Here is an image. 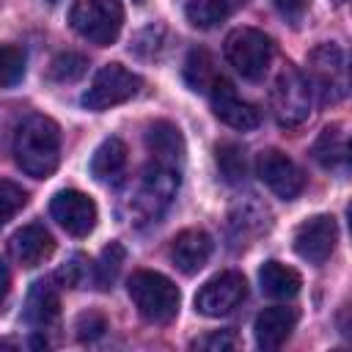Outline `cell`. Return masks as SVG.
<instances>
[{
  "instance_id": "23",
  "label": "cell",
  "mask_w": 352,
  "mask_h": 352,
  "mask_svg": "<svg viewBox=\"0 0 352 352\" xmlns=\"http://www.w3.org/2000/svg\"><path fill=\"white\" fill-rule=\"evenodd\" d=\"M214 80H217V72H214L212 55L206 50H192L184 60V82L198 94H206Z\"/></svg>"
},
{
  "instance_id": "31",
  "label": "cell",
  "mask_w": 352,
  "mask_h": 352,
  "mask_svg": "<svg viewBox=\"0 0 352 352\" xmlns=\"http://www.w3.org/2000/svg\"><path fill=\"white\" fill-rule=\"evenodd\" d=\"M192 346H195V349H212V352L234 349V346H236V336H234L231 330H217V333H212V336H206V338L192 341Z\"/></svg>"
},
{
  "instance_id": "1",
  "label": "cell",
  "mask_w": 352,
  "mask_h": 352,
  "mask_svg": "<svg viewBox=\"0 0 352 352\" xmlns=\"http://www.w3.org/2000/svg\"><path fill=\"white\" fill-rule=\"evenodd\" d=\"M14 160L33 179L52 176L60 162L58 124L47 116H28L14 135Z\"/></svg>"
},
{
  "instance_id": "16",
  "label": "cell",
  "mask_w": 352,
  "mask_h": 352,
  "mask_svg": "<svg viewBox=\"0 0 352 352\" xmlns=\"http://www.w3.org/2000/svg\"><path fill=\"white\" fill-rule=\"evenodd\" d=\"M212 256V236L201 228H187L182 234L173 236V245H170V261L176 264L179 272L184 275H192L198 272Z\"/></svg>"
},
{
  "instance_id": "26",
  "label": "cell",
  "mask_w": 352,
  "mask_h": 352,
  "mask_svg": "<svg viewBox=\"0 0 352 352\" xmlns=\"http://www.w3.org/2000/svg\"><path fill=\"white\" fill-rule=\"evenodd\" d=\"M25 77V50L16 44H0V85L14 88Z\"/></svg>"
},
{
  "instance_id": "2",
  "label": "cell",
  "mask_w": 352,
  "mask_h": 352,
  "mask_svg": "<svg viewBox=\"0 0 352 352\" xmlns=\"http://www.w3.org/2000/svg\"><path fill=\"white\" fill-rule=\"evenodd\" d=\"M176 190H179V168L151 162L143 170V176L138 179L132 195L126 198L129 217L135 223L160 220L165 214V209L170 206V201L176 198Z\"/></svg>"
},
{
  "instance_id": "9",
  "label": "cell",
  "mask_w": 352,
  "mask_h": 352,
  "mask_svg": "<svg viewBox=\"0 0 352 352\" xmlns=\"http://www.w3.org/2000/svg\"><path fill=\"white\" fill-rule=\"evenodd\" d=\"M245 297H248L245 275L236 272V270H226V272H217L214 278H209L198 289V294H195V311L204 314V316H226Z\"/></svg>"
},
{
  "instance_id": "12",
  "label": "cell",
  "mask_w": 352,
  "mask_h": 352,
  "mask_svg": "<svg viewBox=\"0 0 352 352\" xmlns=\"http://www.w3.org/2000/svg\"><path fill=\"white\" fill-rule=\"evenodd\" d=\"M338 226L333 214H316L297 226L294 231V250L308 264H324L336 248Z\"/></svg>"
},
{
  "instance_id": "33",
  "label": "cell",
  "mask_w": 352,
  "mask_h": 352,
  "mask_svg": "<svg viewBox=\"0 0 352 352\" xmlns=\"http://www.w3.org/2000/svg\"><path fill=\"white\" fill-rule=\"evenodd\" d=\"M8 286H11V272H8L6 261L0 258V302H3V300H6V294H8Z\"/></svg>"
},
{
  "instance_id": "35",
  "label": "cell",
  "mask_w": 352,
  "mask_h": 352,
  "mask_svg": "<svg viewBox=\"0 0 352 352\" xmlns=\"http://www.w3.org/2000/svg\"><path fill=\"white\" fill-rule=\"evenodd\" d=\"M338 3H341V0H338Z\"/></svg>"
},
{
  "instance_id": "8",
  "label": "cell",
  "mask_w": 352,
  "mask_h": 352,
  "mask_svg": "<svg viewBox=\"0 0 352 352\" xmlns=\"http://www.w3.org/2000/svg\"><path fill=\"white\" fill-rule=\"evenodd\" d=\"M272 116L280 126H300L311 113V88L300 69L286 66L272 85Z\"/></svg>"
},
{
  "instance_id": "22",
  "label": "cell",
  "mask_w": 352,
  "mask_h": 352,
  "mask_svg": "<svg viewBox=\"0 0 352 352\" xmlns=\"http://www.w3.org/2000/svg\"><path fill=\"white\" fill-rule=\"evenodd\" d=\"M239 0H184V14L190 19V25L209 30L214 25H220L236 6Z\"/></svg>"
},
{
  "instance_id": "18",
  "label": "cell",
  "mask_w": 352,
  "mask_h": 352,
  "mask_svg": "<svg viewBox=\"0 0 352 352\" xmlns=\"http://www.w3.org/2000/svg\"><path fill=\"white\" fill-rule=\"evenodd\" d=\"M60 314V300H58V292L52 289V283L47 280H36L28 292V300H25V322L33 324L36 330H44L50 327Z\"/></svg>"
},
{
  "instance_id": "4",
  "label": "cell",
  "mask_w": 352,
  "mask_h": 352,
  "mask_svg": "<svg viewBox=\"0 0 352 352\" xmlns=\"http://www.w3.org/2000/svg\"><path fill=\"white\" fill-rule=\"evenodd\" d=\"M311 96L319 99V104H338L346 91V55L336 44H319L308 55V72H305Z\"/></svg>"
},
{
  "instance_id": "21",
  "label": "cell",
  "mask_w": 352,
  "mask_h": 352,
  "mask_svg": "<svg viewBox=\"0 0 352 352\" xmlns=\"http://www.w3.org/2000/svg\"><path fill=\"white\" fill-rule=\"evenodd\" d=\"M311 157L327 170L344 168L346 165V132L338 124L324 126L319 132V138L314 140V146H311Z\"/></svg>"
},
{
  "instance_id": "14",
  "label": "cell",
  "mask_w": 352,
  "mask_h": 352,
  "mask_svg": "<svg viewBox=\"0 0 352 352\" xmlns=\"http://www.w3.org/2000/svg\"><path fill=\"white\" fill-rule=\"evenodd\" d=\"M8 250L22 267H38L55 253V239L41 223H28L8 239Z\"/></svg>"
},
{
  "instance_id": "13",
  "label": "cell",
  "mask_w": 352,
  "mask_h": 352,
  "mask_svg": "<svg viewBox=\"0 0 352 352\" xmlns=\"http://www.w3.org/2000/svg\"><path fill=\"white\" fill-rule=\"evenodd\" d=\"M206 94H209V102H212L214 116H217L223 124H228V126H234V129H242V132L258 126L261 110H258L256 104L245 102V99L236 94V88H234L231 80L217 77V80L209 85Z\"/></svg>"
},
{
  "instance_id": "3",
  "label": "cell",
  "mask_w": 352,
  "mask_h": 352,
  "mask_svg": "<svg viewBox=\"0 0 352 352\" xmlns=\"http://www.w3.org/2000/svg\"><path fill=\"white\" fill-rule=\"evenodd\" d=\"M126 292L138 308V314L154 324H168L179 311V289L170 278L154 270H138L126 280Z\"/></svg>"
},
{
  "instance_id": "30",
  "label": "cell",
  "mask_w": 352,
  "mask_h": 352,
  "mask_svg": "<svg viewBox=\"0 0 352 352\" xmlns=\"http://www.w3.org/2000/svg\"><path fill=\"white\" fill-rule=\"evenodd\" d=\"M107 330V322H104V316L102 314H96V311H88V314H80V319H77V336L85 341H94V338H99L102 333Z\"/></svg>"
},
{
  "instance_id": "17",
  "label": "cell",
  "mask_w": 352,
  "mask_h": 352,
  "mask_svg": "<svg viewBox=\"0 0 352 352\" xmlns=\"http://www.w3.org/2000/svg\"><path fill=\"white\" fill-rule=\"evenodd\" d=\"M146 148L151 154V162L179 168L184 160V138L176 124L170 121H154L146 129Z\"/></svg>"
},
{
  "instance_id": "20",
  "label": "cell",
  "mask_w": 352,
  "mask_h": 352,
  "mask_svg": "<svg viewBox=\"0 0 352 352\" xmlns=\"http://www.w3.org/2000/svg\"><path fill=\"white\" fill-rule=\"evenodd\" d=\"M126 168V146L121 138H107L91 157V173L99 182H118Z\"/></svg>"
},
{
  "instance_id": "7",
  "label": "cell",
  "mask_w": 352,
  "mask_h": 352,
  "mask_svg": "<svg viewBox=\"0 0 352 352\" xmlns=\"http://www.w3.org/2000/svg\"><path fill=\"white\" fill-rule=\"evenodd\" d=\"M140 85H143V80L135 72L124 69L121 63H107L94 74L88 91L82 94V107H88L94 113L110 110V107L132 99L140 91Z\"/></svg>"
},
{
  "instance_id": "24",
  "label": "cell",
  "mask_w": 352,
  "mask_h": 352,
  "mask_svg": "<svg viewBox=\"0 0 352 352\" xmlns=\"http://www.w3.org/2000/svg\"><path fill=\"white\" fill-rule=\"evenodd\" d=\"M124 258H126V250H124L121 242H110V245L102 250L99 261L94 264V283H96V289H110V286L116 283Z\"/></svg>"
},
{
  "instance_id": "11",
  "label": "cell",
  "mask_w": 352,
  "mask_h": 352,
  "mask_svg": "<svg viewBox=\"0 0 352 352\" xmlns=\"http://www.w3.org/2000/svg\"><path fill=\"white\" fill-rule=\"evenodd\" d=\"M50 212L58 220V226L63 231H69L72 236H88L96 226V204L91 195L80 192V190H60L52 195L50 201Z\"/></svg>"
},
{
  "instance_id": "27",
  "label": "cell",
  "mask_w": 352,
  "mask_h": 352,
  "mask_svg": "<svg viewBox=\"0 0 352 352\" xmlns=\"http://www.w3.org/2000/svg\"><path fill=\"white\" fill-rule=\"evenodd\" d=\"M88 69V58L80 55V52H60L52 58L50 63V80L55 82H74L85 74Z\"/></svg>"
},
{
  "instance_id": "19",
  "label": "cell",
  "mask_w": 352,
  "mask_h": 352,
  "mask_svg": "<svg viewBox=\"0 0 352 352\" xmlns=\"http://www.w3.org/2000/svg\"><path fill=\"white\" fill-rule=\"evenodd\" d=\"M258 283H261V292L272 300H292L302 286L300 272L280 261H267L258 270Z\"/></svg>"
},
{
  "instance_id": "29",
  "label": "cell",
  "mask_w": 352,
  "mask_h": 352,
  "mask_svg": "<svg viewBox=\"0 0 352 352\" xmlns=\"http://www.w3.org/2000/svg\"><path fill=\"white\" fill-rule=\"evenodd\" d=\"M63 286H72V289H80L88 278H94V264L85 258V256H72L60 270H58V275H55Z\"/></svg>"
},
{
  "instance_id": "25",
  "label": "cell",
  "mask_w": 352,
  "mask_h": 352,
  "mask_svg": "<svg viewBox=\"0 0 352 352\" xmlns=\"http://www.w3.org/2000/svg\"><path fill=\"white\" fill-rule=\"evenodd\" d=\"M214 162H217L220 176H223L228 184H236V182L245 179L248 165H245V151H242L239 146H234V143L217 146V148H214Z\"/></svg>"
},
{
  "instance_id": "32",
  "label": "cell",
  "mask_w": 352,
  "mask_h": 352,
  "mask_svg": "<svg viewBox=\"0 0 352 352\" xmlns=\"http://www.w3.org/2000/svg\"><path fill=\"white\" fill-rule=\"evenodd\" d=\"M275 3V8L289 19V22H297L302 14H305V8H308V0H272Z\"/></svg>"
},
{
  "instance_id": "28",
  "label": "cell",
  "mask_w": 352,
  "mask_h": 352,
  "mask_svg": "<svg viewBox=\"0 0 352 352\" xmlns=\"http://www.w3.org/2000/svg\"><path fill=\"white\" fill-rule=\"evenodd\" d=\"M25 204H28V192L16 182L0 179V226H6Z\"/></svg>"
},
{
  "instance_id": "34",
  "label": "cell",
  "mask_w": 352,
  "mask_h": 352,
  "mask_svg": "<svg viewBox=\"0 0 352 352\" xmlns=\"http://www.w3.org/2000/svg\"><path fill=\"white\" fill-rule=\"evenodd\" d=\"M135 3H143V0H135Z\"/></svg>"
},
{
  "instance_id": "6",
  "label": "cell",
  "mask_w": 352,
  "mask_h": 352,
  "mask_svg": "<svg viewBox=\"0 0 352 352\" xmlns=\"http://www.w3.org/2000/svg\"><path fill=\"white\" fill-rule=\"evenodd\" d=\"M226 60L245 77V80H261L272 63V41L256 30V28H236L226 36L223 44Z\"/></svg>"
},
{
  "instance_id": "5",
  "label": "cell",
  "mask_w": 352,
  "mask_h": 352,
  "mask_svg": "<svg viewBox=\"0 0 352 352\" xmlns=\"http://www.w3.org/2000/svg\"><path fill=\"white\" fill-rule=\"evenodd\" d=\"M69 25L91 44L107 47L124 28V6L121 0H77L69 11Z\"/></svg>"
},
{
  "instance_id": "10",
  "label": "cell",
  "mask_w": 352,
  "mask_h": 352,
  "mask_svg": "<svg viewBox=\"0 0 352 352\" xmlns=\"http://www.w3.org/2000/svg\"><path fill=\"white\" fill-rule=\"evenodd\" d=\"M256 173L283 201H294L305 187V176L297 168V162L278 148H267L256 157Z\"/></svg>"
},
{
  "instance_id": "15",
  "label": "cell",
  "mask_w": 352,
  "mask_h": 352,
  "mask_svg": "<svg viewBox=\"0 0 352 352\" xmlns=\"http://www.w3.org/2000/svg\"><path fill=\"white\" fill-rule=\"evenodd\" d=\"M294 327H297V311H294V308H286V305L264 308V311L256 316V324H253L258 349L270 352V349L283 346V344L289 341V336H292Z\"/></svg>"
}]
</instances>
